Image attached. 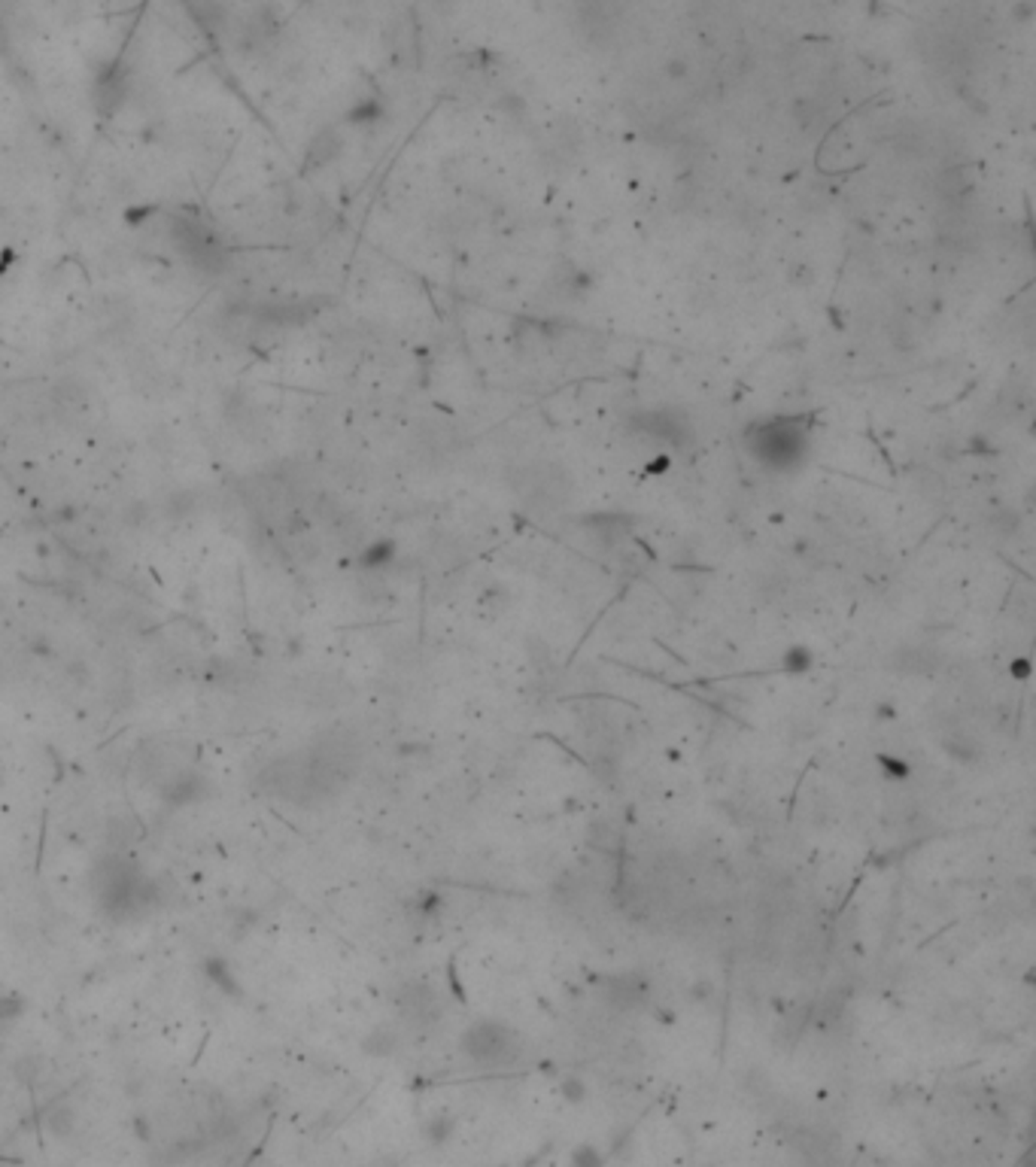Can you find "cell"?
Wrapping results in <instances>:
<instances>
[{"label":"cell","instance_id":"1","mask_svg":"<svg viewBox=\"0 0 1036 1167\" xmlns=\"http://www.w3.org/2000/svg\"><path fill=\"white\" fill-rule=\"evenodd\" d=\"M92 888L98 897V906L113 918H134L137 913L149 910L153 894H149V882L143 873L134 867L132 860L122 857H104L92 876Z\"/></svg>","mask_w":1036,"mask_h":1167},{"label":"cell","instance_id":"2","mask_svg":"<svg viewBox=\"0 0 1036 1167\" xmlns=\"http://www.w3.org/2000/svg\"><path fill=\"white\" fill-rule=\"evenodd\" d=\"M462 1052L478 1067H508L520 1055V1040L502 1022H478L462 1033Z\"/></svg>","mask_w":1036,"mask_h":1167},{"label":"cell","instance_id":"3","mask_svg":"<svg viewBox=\"0 0 1036 1167\" xmlns=\"http://www.w3.org/2000/svg\"><path fill=\"white\" fill-rule=\"evenodd\" d=\"M602 991H606V1003L620 1012L638 1009L647 1001V982L641 976H636V972H623V976L606 979Z\"/></svg>","mask_w":1036,"mask_h":1167},{"label":"cell","instance_id":"4","mask_svg":"<svg viewBox=\"0 0 1036 1167\" xmlns=\"http://www.w3.org/2000/svg\"><path fill=\"white\" fill-rule=\"evenodd\" d=\"M784 663H787V669H793V673H803V669L814 666V657L806 651V647H793V651H787Z\"/></svg>","mask_w":1036,"mask_h":1167},{"label":"cell","instance_id":"5","mask_svg":"<svg viewBox=\"0 0 1036 1167\" xmlns=\"http://www.w3.org/2000/svg\"><path fill=\"white\" fill-rule=\"evenodd\" d=\"M945 751L952 754L955 761H973L976 754H979V748L976 745H969L966 739H958V742H952V739H945Z\"/></svg>","mask_w":1036,"mask_h":1167},{"label":"cell","instance_id":"6","mask_svg":"<svg viewBox=\"0 0 1036 1167\" xmlns=\"http://www.w3.org/2000/svg\"><path fill=\"white\" fill-rule=\"evenodd\" d=\"M881 763L888 766V772H891L894 778H905V775H909V763H903V761H897V758H891V761L881 758Z\"/></svg>","mask_w":1036,"mask_h":1167},{"label":"cell","instance_id":"7","mask_svg":"<svg viewBox=\"0 0 1036 1167\" xmlns=\"http://www.w3.org/2000/svg\"><path fill=\"white\" fill-rule=\"evenodd\" d=\"M572 1161H575V1164H599L602 1158H599V1152H593V1150H580V1152L572 1155Z\"/></svg>","mask_w":1036,"mask_h":1167},{"label":"cell","instance_id":"8","mask_svg":"<svg viewBox=\"0 0 1036 1167\" xmlns=\"http://www.w3.org/2000/svg\"><path fill=\"white\" fill-rule=\"evenodd\" d=\"M566 1097H569V1100H580V1097H584V1086H580L577 1079H575V1083L569 1079V1086H566Z\"/></svg>","mask_w":1036,"mask_h":1167},{"label":"cell","instance_id":"9","mask_svg":"<svg viewBox=\"0 0 1036 1167\" xmlns=\"http://www.w3.org/2000/svg\"><path fill=\"white\" fill-rule=\"evenodd\" d=\"M1012 673H1016V675H1021V678H1027V673H1030V666H1027V660H1021V663H1016V666H1012Z\"/></svg>","mask_w":1036,"mask_h":1167}]
</instances>
